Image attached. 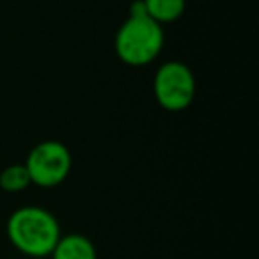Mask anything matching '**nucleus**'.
Masks as SVG:
<instances>
[{
  "instance_id": "3",
  "label": "nucleus",
  "mask_w": 259,
  "mask_h": 259,
  "mask_svg": "<svg viewBox=\"0 0 259 259\" xmlns=\"http://www.w3.org/2000/svg\"><path fill=\"white\" fill-rule=\"evenodd\" d=\"M155 100L169 112H181L195 98V76L185 62H163L153 78Z\"/></svg>"
},
{
  "instance_id": "5",
  "label": "nucleus",
  "mask_w": 259,
  "mask_h": 259,
  "mask_svg": "<svg viewBox=\"0 0 259 259\" xmlns=\"http://www.w3.org/2000/svg\"><path fill=\"white\" fill-rule=\"evenodd\" d=\"M52 259H98L94 243L83 234L61 236L52 250Z\"/></svg>"
},
{
  "instance_id": "7",
  "label": "nucleus",
  "mask_w": 259,
  "mask_h": 259,
  "mask_svg": "<svg viewBox=\"0 0 259 259\" xmlns=\"http://www.w3.org/2000/svg\"><path fill=\"white\" fill-rule=\"evenodd\" d=\"M32 183L27 170L25 163H15V165L6 167L0 172V188L9 194H16V192H23L29 185Z\"/></svg>"
},
{
  "instance_id": "1",
  "label": "nucleus",
  "mask_w": 259,
  "mask_h": 259,
  "mask_svg": "<svg viewBox=\"0 0 259 259\" xmlns=\"http://www.w3.org/2000/svg\"><path fill=\"white\" fill-rule=\"evenodd\" d=\"M8 236L16 250L29 257H47L57 245L61 226L48 209L23 206L8 220Z\"/></svg>"
},
{
  "instance_id": "4",
  "label": "nucleus",
  "mask_w": 259,
  "mask_h": 259,
  "mask_svg": "<svg viewBox=\"0 0 259 259\" xmlns=\"http://www.w3.org/2000/svg\"><path fill=\"white\" fill-rule=\"evenodd\" d=\"M71 162V153L62 142L43 141L30 149L25 167L34 185L54 188L68 178Z\"/></svg>"
},
{
  "instance_id": "6",
  "label": "nucleus",
  "mask_w": 259,
  "mask_h": 259,
  "mask_svg": "<svg viewBox=\"0 0 259 259\" xmlns=\"http://www.w3.org/2000/svg\"><path fill=\"white\" fill-rule=\"evenodd\" d=\"M146 13L158 25L176 22L187 8V0H144Z\"/></svg>"
},
{
  "instance_id": "2",
  "label": "nucleus",
  "mask_w": 259,
  "mask_h": 259,
  "mask_svg": "<svg viewBox=\"0 0 259 259\" xmlns=\"http://www.w3.org/2000/svg\"><path fill=\"white\" fill-rule=\"evenodd\" d=\"M163 29L149 16H128L115 34V54L124 64L146 66L163 48Z\"/></svg>"
}]
</instances>
